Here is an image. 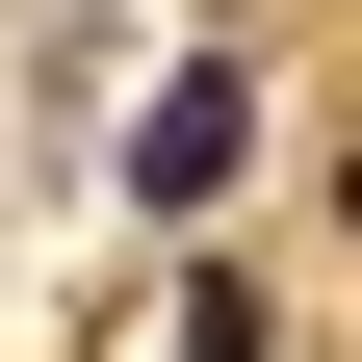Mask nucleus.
<instances>
[{"label":"nucleus","instance_id":"f257e3e1","mask_svg":"<svg viewBox=\"0 0 362 362\" xmlns=\"http://www.w3.org/2000/svg\"><path fill=\"white\" fill-rule=\"evenodd\" d=\"M233 156H259V52H181L129 129V207H233Z\"/></svg>","mask_w":362,"mask_h":362},{"label":"nucleus","instance_id":"f03ea898","mask_svg":"<svg viewBox=\"0 0 362 362\" xmlns=\"http://www.w3.org/2000/svg\"><path fill=\"white\" fill-rule=\"evenodd\" d=\"M181 362H259V285H233V259L181 285Z\"/></svg>","mask_w":362,"mask_h":362}]
</instances>
